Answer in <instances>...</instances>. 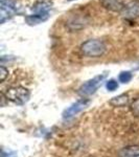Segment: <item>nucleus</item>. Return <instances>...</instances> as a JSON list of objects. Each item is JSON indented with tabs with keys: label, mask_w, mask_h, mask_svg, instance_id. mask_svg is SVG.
<instances>
[{
	"label": "nucleus",
	"mask_w": 139,
	"mask_h": 157,
	"mask_svg": "<svg viewBox=\"0 0 139 157\" xmlns=\"http://www.w3.org/2000/svg\"><path fill=\"white\" fill-rule=\"evenodd\" d=\"M7 101L16 104V105H24L29 100L30 93L29 90L22 86H15L6 89L4 92H2Z\"/></svg>",
	"instance_id": "obj_1"
},
{
	"label": "nucleus",
	"mask_w": 139,
	"mask_h": 157,
	"mask_svg": "<svg viewBox=\"0 0 139 157\" xmlns=\"http://www.w3.org/2000/svg\"><path fill=\"white\" fill-rule=\"evenodd\" d=\"M81 49H82V52L86 57L97 58V57H102L105 54L107 47H106L105 43L100 41V40L90 39L83 43L82 46H81Z\"/></svg>",
	"instance_id": "obj_2"
},
{
	"label": "nucleus",
	"mask_w": 139,
	"mask_h": 157,
	"mask_svg": "<svg viewBox=\"0 0 139 157\" xmlns=\"http://www.w3.org/2000/svg\"><path fill=\"white\" fill-rule=\"evenodd\" d=\"M106 77H107V75H100L94 77L93 78H91L89 81H87V82H85L84 84L79 88L77 93H79L82 98H87V97L92 95L93 93H95V91L102 86Z\"/></svg>",
	"instance_id": "obj_3"
},
{
	"label": "nucleus",
	"mask_w": 139,
	"mask_h": 157,
	"mask_svg": "<svg viewBox=\"0 0 139 157\" xmlns=\"http://www.w3.org/2000/svg\"><path fill=\"white\" fill-rule=\"evenodd\" d=\"M90 101L89 98H83L79 100L77 102L73 103L71 106H69L67 109H65L64 112H63V118L64 120H70V118L74 117L77 114H79L80 112H82L84 109L89 105Z\"/></svg>",
	"instance_id": "obj_4"
},
{
	"label": "nucleus",
	"mask_w": 139,
	"mask_h": 157,
	"mask_svg": "<svg viewBox=\"0 0 139 157\" xmlns=\"http://www.w3.org/2000/svg\"><path fill=\"white\" fill-rule=\"evenodd\" d=\"M123 17L127 19H136L139 17V1L138 0H132L128 2L121 11Z\"/></svg>",
	"instance_id": "obj_5"
},
{
	"label": "nucleus",
	"mask_w": 139,
	"mask_h": 157,
	"mask_svg": "<svg viewBox=\"0 0 139 157\" xmlns=\"http://www.w3.org/2000/svg\"><path fill=\"white\" fill-rule=\"evenodd\" d=\"M48 18H49L48 12L36 13V14H34V15H29V16L25 17V21L29 25H37V24H40V23H42V22L46 21Z\"/></svg>",
	"instance_id": "obj_6"
},
{
	"label": "nucleus",
	"mask_w": 139,
	"mask_h": 157,
	"mask_svg": "<svg viewBox=\"0 0 139 157\" xmlns=\"http://www.w3.org/2000/svg\"><path fill=\"white\" fill-rule=\"evenodd\" d=\"M119 157H139V146H128L121 149L118 153Z\"/></svg>",
	"instance_id": "obj_7"
},
{
	"label": "nucleus",
	"mask_w": 139,
	"mask_h": 157,
	"mask_svg": "<svg viewBox=\"0 0 139 157\" xmlns=\"http://www.w3.org/2000/svg\"><path fill=\"white\" fill-rule=\"evenodd\" d=\"M103 4L107 9L114 12H121L126 4H123L122 0H103Z\"/></svg>",
	"instance_id": "obj_8"
},
{
	"label": "nucleus",
	"mask_w": 139,
	"mask_h": 157,
	"mask_svg": "<svg viewBox=\"0 0 139 157\" xmlns=\"http://www.w3.org/2000/svg\"><path fill=\"white\" fill-rule=\"evenodd\" d=\"M109 104L113 107H125L129 104V97L127 94H120L110 100Z\"/></svg>",
	"instance_id": "obj_9"
},
{
	"label": "nucleus",
	"mask_w": 139,
	"mask_h": 157,
	"mask_svg": "<svg viewBox=\"0 0 139 157\" xmlns=\"http://www.w3.org/2000/svg\"><path fill=\"white\" fill-rule=\"evenodd\" d=\"M130 109H131V111H132L133 115L135 116V117L139 118V98L134 100L133 102L131 103Z\"/></svg>",
	"instance_id": "obj_10"
},
{
	"label": "nucleus",
	"mask_w": 139,
	"mask_h": 157,
	"mask_svg": "<svg viewBox=\"0 0 139 157\" xmlns=\"http://www.w3.org/2000/svg\"><path fill=\"white\" fill-rule=\"evenodd\" d=\"M118 80H119V82L123 83V84H126V83H129L131 80H132V73L130 71H122L119 73V75H118Z\"/></svg>",
	"instance_id": "obj_11"
},
{
	"label": "nucleus",
	"mask_w": 139,
	"mask_h": 157,
	"mask_svg": "<svg viewBox=\"0 0 139 157\" xmlns=\"http://www.w3.org/2000/svg\"><path fill=\"white\" fill-rule=\"evenodd\" d=\"M106 88L109 91H115L118 88L117 81H115L114 78H111V80L107 81V83H106Z\"/></svg>",
	"instance_id": "obj_12"
},
{
	"label": "nucleus",
	"mask_w": 139,
	"mask_h": 157,
	"mask_svg": "<svg viewBox=\"0 0 139 157\" xmlns=\"http://www.w3.org/2000/svg\"><path fill=\"white\" fill-rule=\"evenodd\" d=\"M0 73H1V82H4L6 77L9 75V70L4 66H1L0 67Z\"/></svg>",
	"instance_id": "obj_13"
},
{
	"label": "nucleus",
	"mask_w": 139,
	"mask_h": 157,
	"mask_svg": "<svg viewBox=\"0 0 139 157\" xmlns=\"http://www.w3.org/2000/svg\"><path fill=\"white\" fill-rule=\"evenodd\" d=\"M1 157H16V153H15V152H11V153H6L4 151H2V156Z\"/></svg>",
	"instance_id": "obj_14"
},
{
	"label": "nucleus",
	"mask_w": 139,
	"mask_h": 157,
	"mask_svg": "<svg viewBox=\"0 0 139 157\" xmlns=\"http://www.w3.org/2000/svg\"><path fill=\"white\" fill-rule=\"evenodd\" d=\"M69 1H72V0H69Z\"/></svg>",
	"instance_id": "obj_15"
}]
</instances>
